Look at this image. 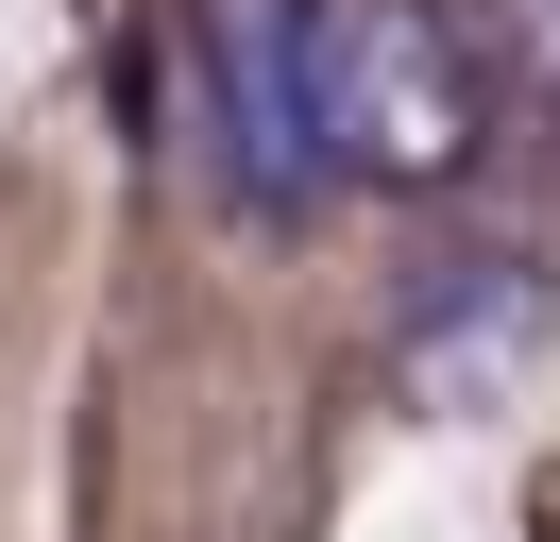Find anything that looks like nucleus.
<instances>
[{
    "label": "nucleus",
    "instance_id": "1",
    "mask_svg": "<svg viewBox=\"0 0 560 542\" xmlns=\"http://www.w3.org/2000/svg\"><path fill=\"white\" fill-rule=\"evenodd\" d=\"M306 136L357 187H458L492 153V68L442 0H306Z\"/></svg>",
    "mask_w": 560,
    "mask_h": 542
},
{
    "label": "nucleus",
    "instance_id": "2",
    "mask_svg": "<svg viewBox=\"0 0 560 542\" xmlns=\"http://www.w3.org/2000/svg\"><path fill=\"white\" fill-rule=\"evenodd\" d=\"M205 34V119H221V187L238 203H306L323 187V136H306V0H187Z\"/></svg>",
    "mask_w": 560,
    "mask_h": 542
},
{
    "label": "nucleus",
    "instance_id": "3",
    "mask_svg": "<svg viewBox=\"0 0 560 542\" xmlns=\"http://www.w3.org/2000/svg\"><path fill=\"white\" fill-rule=\"evenodd\" d=\"M492 34H510L526 85H560V0H492Z\"/></svg>",
    "mask_w": 560,
    "mask_h": 542
}]
</instances>
